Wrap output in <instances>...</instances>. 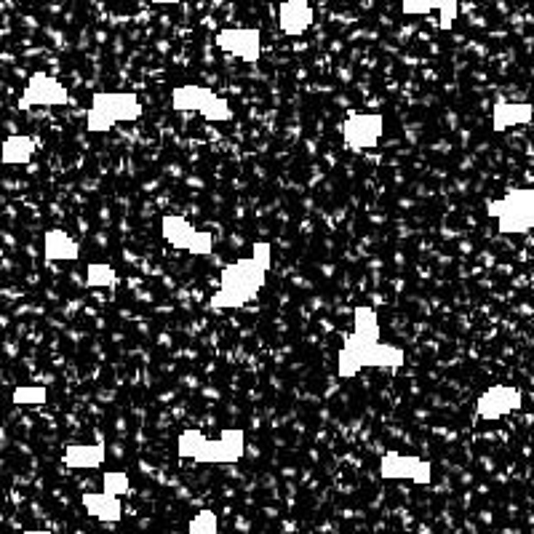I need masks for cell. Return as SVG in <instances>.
<instances>
[{"label":"cell","instance_id":"cell-28","mask_svg":"<svg viewBox=\"0 0 534 534\" xmlns=\"http://www.w3.org/2000/svg\"><path fill=\"white\" fill-rule=\"evenodd\" d=\"M25 534H51V532H46V529H35V532H25Z\"/></svg>","mask_w":534,"mask_h":534},{"label":"cell","instance_id":"cell-27","mask_svg":"<svg viewBox=\"0 0 534 534\" xmlns=\"http://www.w3.org/2000/svg\"><path fill=\"white\" fill-rule=\"evenodd\" d=\"M153 3H158V6H174L179 0H153Z\"/></svg>","mask_w":534,"mask_h":534},{"label":"cell","instance_id":"cell-20","mask_svg":"<svg viewBox=\"0 0 534 534\" xmlns=\"http://www.w3.org/2000/svg\"><path fill=\"white\" fill-rule=\"evenodd\" d=\"M353 332L369 340H380V318L372 308H356L353 310Z\"/></svg>","mask_w":534,"mask_h":534},{"label":"cell","instance_id":"cell-9","mask_svg":"<svg viewBox=\"0 0 534 534\" xmlns=\"http://www.w3.org/2000/svg\"><path fill=\"white\" fill-rule=\"evenodd\" d=\"M521 404H524V398H521L518 388H513V385H492L476 401V412L481 420H500L505 414L518 412Z\"/></svg>","mask_w":534,"mask_h":534},{"label":"cell","instance_id":"cell-23","mask_svg":"<svg viewBox=\"0 0 534 534\" xmlns=\"http://www.w3.org/2000/svg\"><path fill=\"white\" fill-rule=\"evenodd\" d=\"M102 492L113 494V497H123L131 492V481L123 470H107L102 476Z\"/></svg>","mask_w":534,"mask_h":534},{"label":"cell","instance_id":"cell-17","mask_svg":"<svg viewBox=\"0 0 534 534\" xmlns=\"http://www.w3.org/2000/svg\"><path fill=\"white\" fill-rule=\"evenodd\" d=\"M211 97H214V91L211 89L187 83V86H179V89L171 91V107H174L177 113H201L203 107L209 105Z\"/></svg>","mask_w":534,"mask_h":534},{"label":"cell","instance_id":"cell-8","mask_svg":"<svg viewBox=\"0 0 534 534\" xmlns=\"http://www.w3.org/2000/svg\"><path fill=\"white\" fill-rule=\"evenodd\" d=\"M70 105V94L57 78L46 73H35L25 86V94L17 102L19 110H30V107H62Z\"/></svg>","mask_w":534,"mask_h":534},{"label":"cell","instance_id":"cell-7","mask_svg":"<svg viewBox=\"0 0 534 534\" xmlns=\"http://www.w3.org/2000/svg\"><path fill=\"white\" fill-rule=\"evenodd\" d=\"M380 476L385 481H412V484L425 486L433 478V465L422 457H412V454L388 452L380 460Z\"/></svg>","mask_w":534,"mask_h":534},{"label":"cell","instance_id":"cell-16","mask_svg":"<svg viewBox=\"0 0 534 534\" xmlns=\"http://www.w3.org/2000/svg\"><path fill=\"white\" fill-rule=\"evenodd\" d=\"M62 460H65V465L78 470L99 468L107 460V446L105 441H97V444H73L67 446Z\"/></svg>","mask_w":534,"mask_h":534},{"label":"cell","instance_id":"cell-22","mask_svg":"<svg viewBox=\"0 0 534 534\" xmlns=\"http://www.w3.org/2000/svg\"><path fill=\"white\" fill-rule=\"evenodd\" d=\"M86 284L94 286V289H113L118 284V273H115L110 265H89L86 270Z\"/></svg>","mask_w":534,"mask_h":534},{"label":"cell","instance_id":"cell-15","mask_svg":"<svg viewBox=\"0 0 534 534\" xmlns=\"http://www.w3.org/2000/svg\"><path fill=\"white\" fill-rule=\"evenodd\" d=\"M43 254L49 262H73L78 259L81 249H78V243L65 233V230H59V227H51L43 235Z\"/></svg>","mask_w":534,"mask_h":534},{"label":"cell","instance_id":"cell-10","mask_svg":"<svg viewBox=\"0 0 534 534\" xmlns=\"http://www.w3.org/2000/svg\"><path fill=\"white\" fill-rule=\"evenodd\" d=\"M219 49L227 51V54H233L235 59H241V62H259V54H262V35L254 27H246V30H219L217 38H214Z\"/></svg>","mask_w":534,"mask_h":534},{"label":"cell","instance_id":"cell-3","mask_svg":"<svg viewBox=\"0 0 534 534\" xmlns=\"http://www.w3.org/2000/svg\"><path fill=\"white\" fill-rule=\"evenodd\" d=\"M406 364L404 348H396V345H385L380 340H369V337H361V334H350L345 345L340 350V358H337V372L340 377H356L361 369L366 366H377V369H398V366Z\"/></svg>","mask_w":534,"mask_h":534},{"label":"cell","instance_id":"cell-14","mask_svg":"<svg viewBox=\"0 0 534 534\" xmlns=\"http://www.w3.org/2000/svg\"><path fill=\"white\" fill-rule=\"evenodd\" d=\"M118 500H121V497H113V494L107 492H86L81 497L86 513L99 518V521H105V524H118V521H121L123 508Z\"/></svg>","mask_w":534,"mask_h":534},{"label":"cell","instance_id":"cell-18","mask_svg":"<svg viewBox=\"0 0 534 534\" xmlns=\"http://www.w3.org/2000/svg\"><path fill=\"white\" fill-rule=\"evenodd\" d=\"M161 235L171 243V246H177V249H182V251H190L193 249V241H195V235H198V230H195V227L190 225L185 217L166 214V217L161 219Z\"/></svg>","mask_w":534,"mask_h":534},{"label":"cell","instance_id":"cell-2","mask_svg":"<svg viewBox=\"0 0 534 534\" xmlns=\"http://www.w3.org/2000/svg\"><path fill=\"white\" fill-rule=\"evenodd\" d=\"M179 457L206 465H230L238 462L246 452V433L241 428H227L219 438L203 436L201 430H182L177 438Z\"/></svg>","mask_w":534,"mask_h":534},{"label":"cell","instance_id":"cell-19","mask_svg":"<svg viewBox=\"0 0 534 534\" xmlns=\"http://www.w3.org/2000/svg\"><path fill=\"white\" fill-rule=\"evenodd\" d=\"M33 155H35V142L30 137H22V134L9 137L3 142V147H0V161L9 163V166H25Z\"/></svg>","mask_w":534,"mask_h":534},{"label":"cell","instance_id":"cell-26","mask_svg":"<svg viewBox=\"0 0 534 534\" xmlns=\"http://www.w3.org/2000/svg\"><path fill=\"white\" fill-rule=\"evenodd\" d=\"M251 257L270 270V257H273V254H270V246H267V243H254V254H251Z\"/></svg>","mask_w":534,"mask_h":534},{"label":"cell","instance_id":"cell-11","mask_svg":"<svg viewBox=\"0 0 534 534\" xmlns=\"http://www.w3.org/2000/svg\"><path fill=\"white\" fill-rule=\"evenodd\" d=\"M313 6L310 0H284L278 9V27L286 35H302L313 25Z\"/></svg>","mask_w":534,"mask_h":534},{"label":"cell","instance_id":"cell-25","mask_svg":"<svg viewBox=\"0 0 534 534\" xmlns=\"http://www.w3.org/2000/svg\"><path fill=\"white\" fill-rule=\"evenodd\" d=\"M201 115L206 118V121H214V123H225V121H233V107L227 105V99L222 97H214L209 99V105L203 107Z\"/></svg>","mask_w":534,"mask_h":534},{"label":"cell","instance_id":"cell-1","mask_svg":"<svg viewBox=\"0 0 534 534\" xmlns=\"http://www.w3.org/2000/svg\"><path fill=\"white\" fill-rule=\"evenodd\" d=\"M267 281V267L259 265L257 259H238L222 270L217 294L209 300L211 310H238L259 294Z\"/></svg>","mask_w":534,"mask_h":534},{"label":"cell","instance_id":"cell-12","mask_svg":"<svg viewBox=\"0 0 534 534\" xmlns=\"http://www.w3.org/2000/svg\"><path fill=\"white\" fill-rule=\"evenodd\" d=\"M401 11L409 17H425L430 11H438V27L452 30L457 19V0H401Z\"/></svg>","mask_w":534,"mask_h":534},{"label":"cell","instance_id":"cell-24","mask_svg":"<svg viewBox=\"0 0 534 534\" xmlns=\"http://www.w3.org/2000/svg\"><path fill=\"white\" fill-rule=\"evenodd\" d=\"M187 534H219V518L214 510L195 513L193 521L187 524Z\"/></svg>","mask_w":534,"mask_h":534},{"label":"cell","instance_id":"cell-5","mask_svg":"<svg viewBox=\"0 0 534 534\" xmlns=\"http://www.w3.org/2000/svg\"><path fill=\"white\" fill-rule=\"evenodd\" d=\"M486 214L497 219L500 233H529L534 230V190H510L500 201L486 203Z\"/></svg>","mask_w":534,"mask_h":534},{"label":"cell","instance_id":"cell-6","mask_svg":"<svg viewBox=\"0 0 534 534\" xmlns=\"http://www.w3.org/2000/svg\"><path fill=\"white\" fill-rule=\"evenodd\" d=\"M382 134H385V118L380 113H356L342 123V139L356 153L380 145Z\"/></svg>","mask_w":534,"mask_h":534},{"label":"cell","instance_id":"cell-4","mask_svg":"<svg viewBox=\"0 0 534 534\" xmlns=\"http://www.w3.org/2000/svg\"><path fill=\"white\" fill-rule=\"evenodd\" d=\"M142 115V105L134 94H113V91H102L94 94L86 115V129L91 134H107L115 123H131Z\"/></svg>","mask_w":534,"mask_h":534},{"label":"cell","instance_id":"cell-21","mask_svg":"<svg viewBox=\"0 0 534 534\" xmlns=\"http://www.w3.org/2000/svg\"><path fill=\"white\" fill-rule=\"evenodd\" d=\"M11 401L17 406H43L49 401V390L43 385H19L11 393Z\"/></svg>","mask_w":534,"mask_h":534},{"label":"cell","instance_id":"cell-13","mask_svg":"<svg viewBox=\"0 0 534 534\" xmlns=\"http://www.w3.org/2000/svg\"><path fill=\"white\" fill-rule=\"evenodd\" d=\"M532 115L534 107L529 102H497L492 110V129L500 134L513 126H524L532 121Z\"/></svg>","mask_w":534,"mask_h":534}]
</instances>
